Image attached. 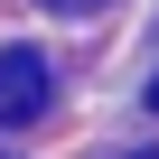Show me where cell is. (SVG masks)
Listing matches in <instances>:
<instances>
[{"label":"cell","instance_id":"6da1fadb","mask_svg":"<svg viewBox=\"0 0 159 159\" xmlns=\"http://www.w3.org/2000/svg\"><path fill=\"white\" fill-rule=\"evenodd\" d=\"M47 56L38 47H0V131H19V122H38L47 112Z\"/></svg>","mask_w":159,"mask_h":159},{"label":"cell","instance_id":"7a4b0ae2","mask_svg":"<svg viewBox=\"0 0 159 159\" xmlns=\"http://www.w3.org/2000/svg\"><path fill=\"white\" fill-rule=\"evenodd\" d=\"M47 10H103V0H47Z\"/></svg>","mask_w":159,"mask_h":159},{"label":"cell","instance_id":"3957f363","mask_svg":"<svg viewBox=\"0 0 159 159\" xmlns=\"http://www.w3.org/2000/svg\"><path fill=\"white\" fill-rule=\"evenodd\" d=\"M150 103H159V84H150Z\"/></svg>","mask_w":159,"mask_h":159}]
</instances>
